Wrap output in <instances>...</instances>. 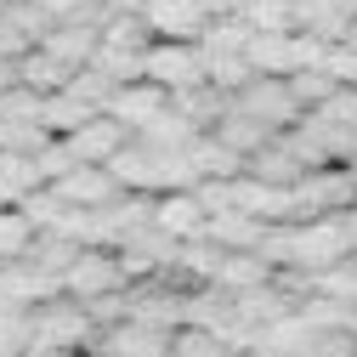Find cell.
Here are the masks:
<instances>
[{"mask_svg": "<svg viewBox=\"0 0 357 357\" xmlns=\"http://www.w3.org/2000/svg\"><path fill=\"white\" fill-rule=\"evenodd\" d=\"M102 335V324L91 318V306L57 295L46 306H29V346H52V351H91V340Z\"/></svg>", "mask_w": 357, "mask_h": 357, "instance_id": "cell-1", "label": "cell"}, {"mask_svg": "<svg viewBox=\"0 0 357 357\" xmlns=\"http://www.w3.org/2000/svg\"><path fill=\"white\" fill-rule=\"evenodd\" d=\"M63 289L74 301H102L114 289H130V273H125V255L119 250H79L74 266L63 273Z\"/></svg>", "mask_w": 357, "mask_h": 357, "instance_id": "cell-2", "label": "cell"}, {"mask_svg": "<svg viewBox=\"0 0 357 357\" xmlns=\"http://www.w3.org/2000/svg\"><path fill=\"white\" fill-rule=\"evenodd\" d=\"M233 108H244V114H255L261 125H273V130H295L301 119H306V108H301V97L289 91V79H278V74H255L244 91L233 97Z\"/></svg>", "mask_w": 357, "mask_h": 357, "instance_id": "cell-3", "label": "cell"}, {"mask_svg": "<svg viewBox=\"0 0 357 357\" xmlns=\"http://www.w3.org/2000/svg\"><path fill=\"white\" fill-rule=\"evenodd\" d=\"M148 79L165 85V91H188V85H204V46L199 40H153L148 46Z\"/></svg>", "mask_w": 357, "mask_h": 357, "instance_id": "cell-4", "label": "cell"}, {"mask_svg": "<svg viewBox=\"0 0 357 357\" xmlns=\"http://www.w3.org/2000/svg\"><path fill=\"white\" fill-rule=\"evenodd\" d=\"M176 351V329H153V324H108L97 340H91V357H170Z\"/></svg>", "mask_w": 357, "mask_h": 357, "instance_id": "cell-5", "label": "cell"}, {"mask_svg": "<svg viewBox=\"0 0 357 357\" xmlns=\"http://www.w3.org/2000/svg\"><path fill=\"white\" fill-rule=\"evenodd\" d=\"M63 148L74 153V165H114V153L130 148V130L114 114H97V119H85L79 130H68Z\"/></svg>", "mask_w": 357, "mask_h": 357, "instance_id": "cell-6", "label": "cell"}, {"mask_svg": "<svg viewBox=\"0 0 357 357\" xmlns=\"http://www.w3.org/2000/svg\"><path fill=\"white\" fill-rule=\"evenodd\" d=\"M46 188H57V199H63V204H74V210H102V204L125 199L119 176H114L108 165H74L63 182H46Z\"/></svg>", "mask_w": 357, "mask_h": 357, "instance_id": "cell-7", "label": "cell"}, {"mask_svg": "<svg viewBox=\"0 0 357 357\" xmlns=\"http://www.w3.org/2000/svg\"><path fill=\"white\" fill-rule=\"evenodd\" d=\"M0 295L17 301V306H46V301H57L68 289H63L57 273H46V266H34L29 255H17V261H0Z\"/></svg>", "mask_w": 357, "mask_h": 357, "instance_id": "cell-8", "label": "cell"}, {"mask_svg": "<svg viewBox=\"0 0 357 357\" xmlns=\"http://www.w3.org/2000/svg\"><path fill=\"white\" fill-rule=\"evenodd\" d=\"M165 108H170V91H165V85H153V79H130V85H119V91H114V102H108L102 114H114V119L130 130V137H137V130H148Z\"/></svg>", "mask_w": 357, "mask_h": 357, "instance_id": "cell-9", "label": "cell"}, {"mask_svg": "<svg viewBox=\"0 0 357 357\" xmlns=\"http://www.w3.org/2000/svg\"><path fill=\"white\" fill-rule=\"evenodd\" d=\"M153 40H204V29L215 23L199 0H142Z\"/></svg>", "mask_w": 357, "mask_h": 357, "instance_id": "cell-10", "label": "cell"}, {"mask_svg": "<svg viewBox=\"0 0 357 357\" xmlns=\"http://www.w3.org/2000/svg\"><path fill=\"white\" fill-rule=\"evenodd\" d=\"M153 221L170 233V238H204V227H210V204L199 199V188H176V193H159V204H153Z\"/></svg>", "mask_w": 357, "mask_h": 357, "instance_id": "cell-11", "label": "cell"}, {"mask_svg": "<svg viewBox=\"0 0 357 357\" xmlns=\"http://www.w3.org/2000/svg\"><path fill=\"white\" fill-rule=\"evenodd\" d=\"M204 238L221 244V250H261L266 221L250 215V210H215V215H210V227H204Z\"/></svg>", "mask_w": 357, "mask_h": 357, "instance_id": "cell-12", "label": "cell"}, {"mask_svg": "<svg viewBox=\"0 0 357 357\" xmlns=\"http://www.w3.org/2000/svg\"><path fill=\"white\" fill-rule=\"evenodd\" d=\"M40 46H46L52 57H63L68 68H85L97 57V46H102V29H91V23H57Z\"/></svg>", "mask_w": 357, "mask_h": 357, "instance_id": "cell-13", "label": "cell"}, {"mask_svg": "<svg viewBox=\"0 0 357 357\" xmlns=\"http://www.w3.org/2000/svg\"><path fill=\"white\" fill-rule=\"evenodd\" d=\"M46 188V176H40V159L34 153H6L0 148V204H23L29 193Z\"/></svg>", "mask_w": 357, "mask_h": 357, "instance_id": "cell-14", "label": "cell"}, {"mask_svg": "<svg viewBox=\"0 0 357 357\" xmlns=\"http://www.w3.org/2000/svg\"><path fill=\"white\" fill-rule=\"evenodd\" d=\"M318 346V329L306 324V312L295 306V312H284L278 324H266L261 329V351H278V357H301V351H312Z\"/></svg>", "mask_w": 357, "mask_h": 357, "instance_id": "cell-15", "label": "cell"}, {"mask_svg": "<svg viewBox=\"0 0 357 357\" xmlns=\"http://www.w3.org/2000/svg\"><path fill=\"white\" fill-rule=\"evenodd\" d=\"M79 68H68L63 57H52L46 46H34L29 57H17V79L23 85H34V91H46V97H57V91H68V79H74Z\"/></svg>", "mask_w": 357, "mask_h": 357, "instance_id": "cell-16", "label": "cell"}, {"mask_svg": "<svg viewBox=\"0 0 357 357\" xmlns=\"http://www.w3.org/2000/svg\"><path fill=\"white\" fill-rule=\"evenodd\" d=\"M215 137L227 142L233 153H244V159H255V153H261L266 142H273V137H284V130H273V125H261L255 114H244V108H233L227 119L215 125Z\"/></svg>", "mask_w": 357, "mask_h": 357, "instance_id": "cell-17", "label": "cell"}, {"mask_svg": "<svg viewBox=\"0 0 357 357\" xmlns=\"http://www.w3.org/2000/svg\"><path fill=\"white\" fill-rule=\"evenodd\" d=\"M244 57L255 63V74H278V79H289V74L301 68V57H295V29H289V34H255Z\"/></svg>", "mask_w": 357, "mask_h": 357, "instance_id": "cell-18", "label": "cell"}, {"mask_svg": "<svg viewBox=\"0 0 357 357\" xmlns=\"http://www.w3.org/2000/svg\"><path fill=\"white\" fill-rule=\"evenodd\" d=\"M204 79H210V85H221L227 97H238L244 85L255 79V63H250L244 52H210V46H204Z\"/></svg>", "mask_w": 357, "mask_h": 357, "instance_id": "cell-19", "label": "cell"}, {"mask_svg": "<svg viewBox=\"0 0 357 357\" xmlns=\"http://www.w3.org/2000/svg\"><path fill=\"white\" fill-rule=\"evenodd\" d=\"M238 17H244L255 34H289V29H301V23H295V0H244Z\"/></svg>", "mask_w": 357, "mask_h": 357, "instance_id": "cell-20", "label": "cell"}, {"mask_svg": "<svg viewBox=\"0 0 357 357\" xmlns=\"http://www.w3.org/2000/svg\"><path fill=\"white\" fill-rule=\"evenodd\" d=\"M79 250H85V244H74L68 233H57V227H52V233H34V244H29V261L63 278L68 266H74V255H79Z\"/></svg>", "mask_w": 357, "mask_h": 357, "instance_id": "cell-21", "label": "cell"}, {"mask_svg": "<svg viewBox=\"0 0 357 357\" xmlns=\"http://www.w3.org/2000/svg\"><path fill=\"white\" fill-rule=\"evenodd\" d=\"M102 108H91V102H79L74 91H57V97H46V130L52 137H68V130H79L85 119H97Z\"/></svg>", "mask_w": 357, "mask_h": 357, "instance_id": "cell-22", "label": "cell"}, {"mask_svg": "<svg viewBox=\"0 0 357 357\" xmlns=\"http://www.w3.org/2000/svg\"><path fill=\"white\" fill-rule=\"evenodd\" d=\"M0 119H23V125H46V91H34V85H6L0 91Z\"/></svg>", "mask_w": 357, "mask_h": 357, "instance_id": "cell-23", "label": "cell"}, {"mask_svg": "<svg viewBox=\"0 0 357 357\" xmlns=\"http://www.w3.org/2000/svg\"><path fill=\"white\" fill-rule=\"evenodd\" d=\"M29 244H34V221L17 204H0V261L29 255Z\"/></svg>", "mask_w": 357, "mask_h": 357, "instance_id": "cell-24", "label": "cell"}, {"mask_svg": "<svg viewBox=\"0 0 357 357\" xmlns=\"http://www.w3.org/2000/svg\"><path fill=\"white\" fill-rule=\"evenodd\" d=\"M289 91L301 97V108L312 114V108H324L335 91H340V79L329 74V68H301V74H289Z\"/></svg>", "mask_w": 357, "mask_h": 357, "instance_id": "cell-25", "label": "cell"}, {"mask_svg": "<svg viewBox=\"0 0 357 357\" xmlns=\"http://www.w3.org/2000/svg\"><path fill=\"white\" fill-rule=\"evenodd\" d=\"M250 40H255V29L233 12V17H215V23L204 29L199 46H210V52H250Z\"/></svg>", "mask_w": 357, "mask_h": 357, "instance_id": "cell-26", "label": "cell"}, {"mask_svg": "<svg viewBox=\"0 0 357 357\" xmlns=\"http://www.w3.org/2000/svg\"><path fill=\"white\" fill-rule=\"evenodd\" d=\"M170 357H233L227 346H221L210 329H199V324H188V329H176V351Z\"/></svg>", "mask_w": 357, "mask_h": 357, "instance_id": "cell-27", "label": "cell"}, {"mask_svg": "<svg viewBox=\"0 0 357 357\" xmlns=\"http://www.w3.org/2000/svg\"><path fill=\"white\" fill-rule=\"evenodd\" d=\"M340 85H357V46L351 40H340V46H329V63H324Z\"/></svg>", "mask_w": 357, "mask_h": 357, "instance_id": "cell-28", "label": "cell"}, {"mask_svg": "<svg viewBox=\"0 0 357 357\" xmlns=\"http://www.w3.org/2000/svg\"><path fill=\"white\" fill-rule=\"evenodd\" d=\"M335 227H340V238H346V255H357V204L335 210Z\"/></svg>", "mask_w": 357, "mask_h": 357, "instance_id": "cell-29", "label": "cell"}, {"mask_svg": "<svg viewBox=\"0 0 357 357\" xmlns=\"http://www.w3.org/2000/svg\"><path fill=\"white\" fill-rule=\"evenodd\" d=\"M199 6H204V12H210V17H233V12H238V6H244V0H199Z\"/></svg>", "mask_w": 357, "mask_h": 357, "instance_id": "cell-30", "label": "cell"}, {"mask_svg": "<svg viewBox=\"0 0 357 357\" xmlns=\"http://www.w3.org/2000/svg\"><path fill=\"white\" fill-rule=\"evenodd\" d=\"M6 85H17V63H12V57H0V91H6Z\"/></svg>", "mask_w": 357, "mask_h": 357, "instance_id": "cell-31", "label": "cell"}, {"mask_svg": "<svg viewBox=\"0 0 357 357\" xmlns=\"http://www.w3.org/2000/svg\"><path fill=\"white\" fill-rule=\"evenodd\" d=\"M23 357H85V351H52V346H29Z\"/></svg>", "mask_w": 357, "mask_h": 357, "instance_id": "cell-32", "label": "cell"}, {"mask_svg": "<svg viewBox=\"0 0 357 357\" xmlns=\"http://www.w3.org/2000/svg\"><path fill=\"white\" fill-rule=\"evenodd\" d=\"M340 6H346V12H351V17H357V0H340Z\"/></svg>", "mask_w": 357, "mask_h": 357, "instance_id": "cell-33", "label": "cell"}, {"mask_svg": "<svg viewBox=\"0 0 357 357\" xmlns=\"http://www.w3.org/2000/svg\"><path fill=\"white\" fill-rule=\"evenodd\" d=\"M346 165H351V182H357V159H346Z\"/></svg>", "mask_w": 357, "mask_h": 357, "instance_id": "cell-34", "label": "cell"}]
</instances>
